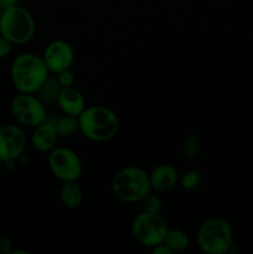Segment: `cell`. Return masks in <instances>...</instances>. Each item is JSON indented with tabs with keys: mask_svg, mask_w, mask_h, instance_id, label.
<instances>
[{
	"mask_svg": "<svg viewBox=\"0 0 253 254\" xmlns=\"http://www.w3.org/2000/svg\"><path fill=\"white\" fill-rule=\"evenodd\" d=\"M79 133L89 141L104 143L116 138L121 128L118 116L104 106H89L78 116Z\"/></svg>",
	"mask_w": 253,
	"mask_h": 254,
	"instance_id": "obj_1",
	"label": "cell"
},
{
	"mask_svg": "<svg viewBox=\"0 0 253 254\" xmlns=\"http://www.w3.org/2000/svg\"><path fill=\"white\" fill-rule=\"evenodd\" d=\"M51 72L42 56L32 52L17 55L11 64V81L19 93H35L39 91Z\"/></svg>",
	"mask_w": 253,
	"mask_h": 254,
	"instance_id": "obj_2",
	"label": "cell"
},
{
	"mask_svg": "<svg viewBox=\"0 0 253 254\" xmlns=\"http://www.w3.org/2000/svg\"><path fill=\"white\" fill-rule=\"evenodd\" d=\"M114 197L124 203H136L151 190L149 174L138 166H126L117 171L111 183Z\"/></svg>",
	"mask_w": 253,
	"mask_h": 254,
	"instance_id": "obj_3",
	"label": "cell"
},
{
	"mask_svg": "<svg viewBox=\"0 0 253 254\" xmlns=\"http://www.w3.org/2000/svg\"><path fill=\"white\" fill-rule=\"evenodd\" d=\"M196 243L201 252L206 254H226L235 248L233 230L230 222L222 217H212L200 226Z\"/></svg>",
	"mask_w": 253,
	"mask_h": 254,
	"instance_id": "obj_4",
	"label": "cell"
},
{
	"mask_svg": "<svg viewBox=\"0 0 253 254\" xmlns=\"http://www.w3.org/2000/svg\"><path fill=\"white\" fill-rule=\"evenodd\" d=\"M35 31V19L27 9L15 5L2 10L0 16V34L12 45L27 44L32 40Z\"/></svg>",
	"mask_w": 253,
	"mask_h": 254,
	"instance_id": "obj_5",
	"label": "cell"
},
{
	"mask_svg": "<svg viewBox=\"0 0 253 254\" xmlns=\"http://www.w3.org/2000/svg\"><path fill=\"white\" fill-rule=\"evenodd\" d=\"M168 230V222L160 213L140 211L131 221V235L143 247L153 248L163 243Z\"/></svg>",
	"mask_w": 253,
	"mask_h": 254,
	"instance_id": "obj_6",
	"label": "cell"
},
{
	"mask_svg": "<svg viewBox=\"0 0 253 254\" xmlns=\"http://www.w3.org/2000/svg\"><path fill=\"white\" fill-rule=\"evenodd\" d=\"M10 108L15 121L27 128L40 126L47 116L46 106L35 93H19L12 98Z\"/></svg>",
	"mask_w": 253,
	"mask_h": 254,
	"instance_id": "obj_7",
	"label": "cell"
},
{
	"mask_svg": "<svg viewBox=\"0 0 253 254\" xmlns=\"http://www.w3.org/2000/svg\"><path fill=\"white\" fill-rule=\"evenodd\" d=\"M50 171L62 183L78 180L82 174V161L77 153L66 146H56L49 154Z\"/></svg>",
	"mask_w": 253,
	"mask_h": 254,
	"instance_id": "obj_8",
	"label": "cell"
},
{
	"mask_svg": "<svg viewBox=\"0 0 253 254\" xmlns=\"http://www.w3.org/2000/svg\"><path fill=\"white\" fill-rule=\"evenodd\" d=\"M27 138L21 127L5 124L0 127V161L12 163L24 154Z\"/></svg>",
	"mask_w": 253,
	"mask_h": 254,
	"instance_id": "obj_9",
	"label": "cell"
},
{
	"mask_svg": "<svg viewBox=\"0 0 253 254\" xmlns=\"http://www.w3.org/2000/svg\"><path fill=\"white\" fill-rule=\"evenodd\" d=\"M42 59L49 71L56 74L71 68L74 60V51L69 42L64 40H55L46 46L42 54Z\"/></svg>",
	"mask_w": 253,
	"mask_h": 254,
	"instance_id": "obj_10",
	"label": "cell"
},
{
	"mask_svg": "<svg viewBox=\"0 0 253 254\" xmlns=\"http://www.w3.org/2000/svg\"><path fill=\"white\" fill-rule=\"evenodd\" d=\"M59 117L55 114H47L45 121L40 126L35 127L31 135V144L35 150L40 153H50L56 148L59 141V134L56 130V122Z\"/></svg>",
	"mask_w": 253,
	"mask_h": 254,
	"instance_id": "obj_11",
	"label": "cell"
},
{
	"mask_svg": "<svg viewBox=\"0 0 253 254\" xmlns=\"http://www.w3.org/2000/svg\"><path fill=\"white\" fill-rule=\"evenodd\" d=\"M151 190L156 192H168L178 185L180 180L178 169L171 164H160L149 174Z\"/></svg>",
	"mask_w": 253,
	"mask_h": 254,
	"instance_id": "obj_12",
	"label": "cell"
},
{
	"mask_svg": "<svg viewBox=\"0 0 253 254\" xmlns=\"http://www.w3.org/2000/svg\"><path fill=\"white\" fill-rule=\"evenodd\" d=\"M57 106L64 114L78 117L86 108V101L83 94L73 86L64 87L57 99Z\"/></svg>",
	"mask_w": 253,
	"mask_h": 254,
	"instance_id": "obj_13",
	"label": "cell"
},
{
	"mask_svg": "<svg viewBox=\"0 0 253 254\" xmlns=\"http://www.w3.org/2000/svg\"><path fill=\"white\" fill-rule=\"evenodd\" d=\"M60 198H61L62 205L71 210L81 206L82 201H83V191L77 180L66 181L62 184L61 190H60Z\"/></svg>",
	"mask_w": 253,
	"mask_h": 254,
	"instance_id": "obj_14",
	"label": "cell"
},
{
	"mask_svg": "<svg viewBox=\"0 0 253 254\" xmlns=\"http://www.w3.org/2000/svg\"><path fill=\"white\" fill-rule=\"evenodd\" d=\"M61 91L62 86L57 81L56 76H51L50 74L46 81L40 87L39 91L36 92V94L45 106H54V104H57V99H59Z\"/></svg>",
	"mask_w": 253,
	"mask_h": 254,
	"instance_id": "obj_15",
	"label": "cell"
},
{
	"mask_svg": "<svg viewBox=\"0 0 253 254\" xmlns=\"http://www.w3.org/2000/svg\"><path fill=\"white\" fill-rule=\"evenodd\" d=\"M163 243H165L173 253H180L189 248L190 237L185 231L180 228H169Z\"/></svg>",
	"mask_w": 253,
	"mask_h": 254,
	"instance_id": "obj_16",
	"label": "cell"
},
{
	"mask_svg": "<svg viewBox=\"0 0 253 254\" xmlns=\"http://www.w3.org/2000/svg\"><path fill=\"white\" fill-rule=\"evenodd\" d=\"M56 130L60 138H72L79 133L78 117L64 114L56 122Z\"/></svg>",
	"mask_w": 253,
	"mask_h": 254,
	"instance_id": "obj_17",
	"label": "cell"
},
{
	"mask_svg": "<svg viewBox=\"0 0 253 254\" xmlns=\"http://www.w3.org/2000/svg\"><path fill=\"white\" fill-rule=\"evenodd\" d=\"M201 145H202V143H201V138L198 134H195V133L189 134V135L185 138V140H184V145H183L184 155H185L188 159H190V160H193V159H196L198 155H200Z\"/></svg>",
	"mask_w": 253,
	"mask_h": 254,
	"instance_id": "obj_18",
	"label": "cell"
},
{
	"mask_svg": "<svg viewBox=\"0 0 253 254\" xmlns=\"http://www.w3.org/2000/svg\"><path fill=\"white\" fill-rule=\"evenodd\" d=\"M139 203H140L141 211H145V212L160 213L161 210H163V200L160 198V196L151 192V191L148 195L144 196L139 201Z\"/></svg>",
	"mask_w": 253,
	"mask_h": 254,
	"instance_id": "obj_19",
	"label": "cell"
},
{
	"mask_svg": "<svg viewBox=\"0 0 253 254\" xmlns=\"http://www.w3.org/2000/svg\"><path fill=\"white\" fill-rule=\"evenodd\" d=\"M201 180H202V174L200 170L196 169H191V170L185 171L180 178V185L184 190L191 191L195 190L198 185H200Z\"/></svg>",
	"mask_w": 253,
	"mask_h": 254,
	"instance_id": "obj_20",
	"label": "cell"
},
{
	"mask_svg": "<svg viewBox=\"0 0 253 254\" xmlns=\"http://www.w3.org/2000/svg\"><path fill=\"white\" fill-rule=\"evenodd\" d=\"M56 78L62 86V88H64V87H72L74 83V76L72 73L71 68L64 69V71L56 73Z\"/></svg>",
	"mask_w": 253,
	"mask_h": 254,
	"instance_id": "obj_21",
	"label": "cell"
},
{
	"mask_svg": "<svg viewBox=\"0 0 253 254\" xmlns=\"http://www.w3.org/2000/svg\"><path fill=\"white\" fill-rule=\"evenodd\" d=\"M11 50H12V44L1 35L0 36V60L5 59V57L9 56L11 54Z\"/></svg>",
	"mask_w": 253,
	"mask_h": 254,
	"instance_id": "obj_22",
	"label": "cell"
},
{
	"mask_svg": "<svg viewBox=\"0 0 253 254\" xmlns=\"http://www.w3.org/2000/svg\"><path fill=\"white\" fill-rule=\"evenodd\" d=\"M12 251V242L6 236H0V254H10Z\"/></svg>",
	"mask_w": 253,
	"mask_h": 254,
	"instance_id": "obj_23",
	"label": "cell"
},
{
	"mask_svg": "<svg viewBox=\"0 0 253 254\" xmlns=\"http://www.w3.org/2000/svg\"><path fill=\"white\" fill-rule=\"evenodd\" d=\"M151 252H153V254H173L170 248L165 243H160V245L153 247L151 248Z\"/></svg>",
	"mask_w": 253,
	"mask_h": 254,
	"instance_id": "obj_24",
	"label": "cell"
},
{
	"mask_svg": "<svg viewBox=\"0 0 253 254\" xmlns=\"http://www.w3.org/2000/svg\"><path fill=\"white\" fill-rule=\"evenodd\" d=\"M17 1L19 0H0V6L2 7V10L9 9V7L17 5Z\"/></svg>",
	"mask_w": 253,
	"mask_h": 254,
	"instance_id": "obj_25",
	"label": "cell"
},
{
	"mask_svg": "<svg viewBox=\"0 0 253 254\" xmlns=\"http://www.w3.org/2000/svg\"><path fill=\"white\" fill-rule=\"evenodd\" d=\"M10 254H30V252H27V251H21V250H17V251L12 250Z\"/></svg>",
	"mask_w": 253,
	"mask_h": 254,
	"instance_id": "obj_26",
	"label": "cell"
},
{
	"mask_svg": "<svg viewBox=\"0 0 253 254\" xmlns=\"http://www.w3.org/2000/svg\"><path fill=\"white\" fill-rule=\"evenodd\" d=\"M1 12H2V7L0 6V16H1Z\"/></svg>",
	"mask_w": 253,
	"mask_h": 254,
	"instance_id": "obj_27",
	"label": "cell"
},
{
	"mask_svg": "<svg viewBox=\"0 0 253 254\" xmlns=\"http://www.w3.org/2000/svg\"><path fill=\"white\" fill-rule=\"evenodd\" d=\"M0 169H1V161H0Z\"/></svg>",
	"mask_w": 253,
	"mask_h": 254,
	"instance_id": "obj_28",
	"label": "cell"
}]
</instances>
